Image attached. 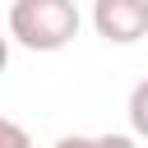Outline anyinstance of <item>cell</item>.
<instances>
[{
    "instance_id": "cell-4",
    "label": "cell",
    "mask_w": 148,
    "mask_h": 148,
    "mask_svg": "<svg viewBox=\"0 0 148 148\" xmlns=\"http://www.w3.org/2000/svg\"><path fill=\"white\" fill-rule=\"evenodd\" d=\"M0 148H32V139H28V130L18 125V120H0Z\"/></svg>"
},
{
    "instance_id": "cell-1",
    "label": "cell",
    "mask_w": 148,
    "mask_h": 148,
    "mask_svg": "<svg viewBox=\"0 0 148 148\" xmlns=\"http://www.w3.org/2000/svg\"><path fill=\"white\" fill-rule=\"evenodd\" d=\"M9 37L23 51H65L79 37V5L74 0H9Z\"/></svg>"
},
{
    "instance_id": "cell-2",
    "label": "cell",
    "mask_w": 148,
    "mask_h": 148,
    "mask_svg": "<svg viewBox=\"0 0 148 148\" xmlns=\"http://www.w3.org/2000/svg\"><path fill=\"white\" fill-rule=\"evenodd\" d=\"M92 28L116 46H134L148 37V0H92Z\"/></svg>"
},
{
    "instance_id": "cell-5",
    "label": "cell",
    "mask_w": 148,
    "mask_h": 148,
    "mask_svg": "<svg viewBox=\"0 0 148 148\" xmlns=\"http://www.w3.org/2000/svg\"><path fill=\"white\" fill-rule=\"evenodd\" d=\"M56 148H106V139L102 134H65Z\"/></svg>"
},
{
    "instance_id": "cell-3",
    "label": "cell",
    "mask_w": 148,
    "mask_h": 148,
    "mask_svg": "<svg viewBox=\"0 0 148 148\" xmlns=\"http://www.w3.org/2000/svg\"><path fill=\"white\" fill-rule=\"evenodd\" d=\"M130 130H134V139H143L148 143V79L143 83H134V92H130Z\"/></svg>"
}]
</instances>
